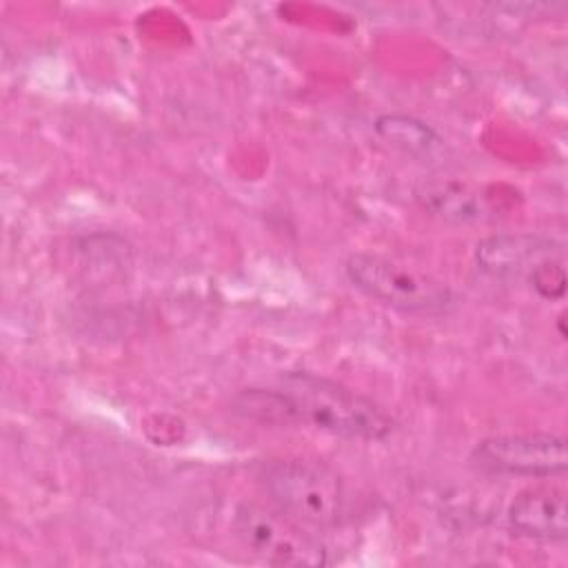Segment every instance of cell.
<instances>
[{"instance_id": "6da1fadb", "label": "cell", "mask_w": 568, "mask_h": 568, "mask_svg": "<svg viewBox=\"0 0 568 568\" xmlns=\"http://www.w3.org/2000/svg\"><path fill=\"white\" fill-rule=\"evenodd\" d=\"M282 388L293 395L302 426L368 442L386 439L395 428L393 417L379 404L328 377L297 371L282 377Z\"/></svg>"}, {"instance_id": "7a4b0ae2", "label": "cell", "mask_w": 568, "mask_h": 568, "mask_svg": "<svg viewBox=\"0 0 568 568\" xmlns=\"http://www.w3.org/2000/svg\"><path fill=\"white\" fill-rule=\"evenodd\" d=\"M257 479L280 510L306 526L331 528L346 517V486L320 462L268 459L260 466Z\"/></svg>"}, {"instance_id": "3957f363", "label": "cell", "mask_w": 568, "mask_h": 568, "mask_svg": "<svg viewBox=\"0 0 568 568\" xmlns=\"http://www.w3.org/2000/svg\"><path fill=\"white\" fill-rule=\"evenodd\" d=\"M344 271L366 297L404 313L444 315L459 304L455 291L442 280L377 253H353Z\"/></svg>"}, {"instance_id": "277c9868", "label": "cell", "mask_w": 568, "mask_h": 568, "mask_svg": "<svg viewBox=\"0 0 568 568\" xmlns=\"http://www.w3.org/2000/svg\"><path fill=\"white\" fill-rule=\"evenodd\" d=\"M235 539L257 557L273 566H324L328 564L326 546L311 535L302 521L284 510L268 508L257 501H242L231 517Z\"/></svg>"}, {"instance_id": "5b68a950", "label": "cell", "mask_w": 568, "mask_h": 568, "mask_svg": "<svg viewBox=\"0 0 568 568\" xmlns=\"http://www.w3.org/2000/svg\"><path fill=\"white\" fill-rule=\"evenodd\" d=\"M468 462L488 475L559 477L568 468L566 439L555 433L495 435L481 439Z\"/></svg>"}, {"instance_id": "8992f818", "label": "cell", "mask_w": 568, "mask_h": 568, "mask_svg": "<svg viewBox=\"0 0 568 568\" xmlns=\"http://www.w3.org/2000/svg\"><path fill=\"white\" fill-rule=\"evenodd\" d=\"M548 260H564V244L537 233H497L475 246L477 268L497 280H528Z\"/></svg>"}, {"instance_id": "52a82bcc", "label": "cell", "mask_w": 568, "mask_h": 568, "mask_svg": "<svg viewBox=\"0 0 568 568\" xmlns=\"http://www.w3.org/2000/svg\"><path fill=\"white\" fill-rule=\"evenodd\" d=\"M415 202L448 224H481L499 215V200L488 186L455 178H430L415 186Z\"/></svg>"}, {"instance_id": "ba28073f", "label": "cell", "mask_w": 568, "mask_h": 568, "mask_svg": "<svg viewBox=\"0 0 568 568\" xmlns=\"http://www.w3.org/2000/svg\"><path fill=\"white\" fill-rule=\"evenodd\" d=\"M508 524L519 535L564 541L568 535L566 490L557 486H530L508 506Z\"/></svg>"}, {"instance_id": "9c48e42d", "label": "cell", "mask_w": 568, "mask_h": 568, "mask_svg": "<svg viewBox=\"0 0 568 568\" xmlns=\"http://www.w3.org/2000/svg\"><path fill=\"white\" fill-rule=\"evenodd\" d=\"M377 135L402 155L422 162V164H444L448 158L446 140L424 120L404 115V113H388L375 120Z\"/></svg>"}, {"instance_id": "30bf717a", "label": "cell", "mask_w": 568, "mask_h": 568, "mask_svg": "<svg viewBox=\"0 0 568 568\" xmlns=\"http://www.w3.org/2000/svg\"><path fill=\"white\" fill-rule=\"evenodd\" d=\"M231 410L248 422L268 428L302 426L300 408L284 388H244L233 395Z\"/></svg>"}, {"instance_id": "8fae6325", "label": "cell", "mask_w": 568, "mask_h": 568, "mask_svg": "<svg viewBox=\"0 0 568 568\" xmlns=\"http://www.w3.org/2000/svg\"><path fill=\"white\" fill-rule=\"evenodd\" d=\"M528 282L532 288L544 297V300H559L566 293V271H564V260H548L539 264Z\"/></svg>"}]
</instances>
